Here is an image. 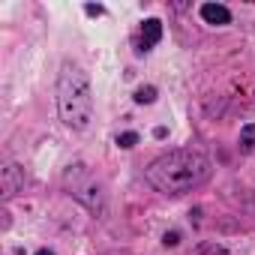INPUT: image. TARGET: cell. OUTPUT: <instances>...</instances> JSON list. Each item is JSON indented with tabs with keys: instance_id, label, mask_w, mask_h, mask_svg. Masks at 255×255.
<instances>
[{
	"instance_id": "cell-1",
	"label": "cell",
	"mask_w": 255,
	"mask_h": 255,
	"mask_svg": "<svg viewBox=\"0 0 255 255\" xmlns=\"http://www.w3.org/2000/svg\"><path fill=\"white\" fill-rule=\"evenodd\" d=\"M207 177H210V159L198 150H189V147L171 150V153L153 159L147 168V183L165 195L189 192V189L201 186Z\"/></svg>"
},
{
	"instance_id": "cell-2",
	"label": "cell",
	"mask_w": 255,
	"mask_h": 255,
	"mask_svg": "<svg viewBox=\"0 0 255 255\" xmlns=\"http://www.w3.org/2000/svg\"><path fill=\"white\" fill-rule=\"evenodd\" d=\"M57 108L66 126L72 129H87V123L93 117V93H90V78L87 72L66 60L57 78Z\"/></svg>"
},
{
	"instance_id": "cell-3",
	"label": "cell",
	"mask_w": 255,
	"mask_h": 255,
	"mask_svg": "<svg viewBox=\"0 0 255 255\" xmlns=\"http://www.w3.org/2000/svg\"><path fill=\"white\" fill-rule=\"evenodd\" d=\"M159 39H162V21H159V18H147L144 27H141V48L147 51V48H153Z\"/></svg>"
},
{
	"instance_id": "cell-4",
	"label": "cell",
	"mask_w": 255,
	"mask_h": 255,
	"mask_svg": "<svg viewBox=\"0 0 255 255\" xmlns=\"http://www.w3.org/2000/svg\"><path fill=\"white\" fill-rule=\"evenodd\" d=\"M201 18L207 24H228L231 21V12L222 6V3H204L201 6Z\"/></svg>"
},
{
	"instance_id": "cell-5",
	"label": "cell",
	"mask_w": 255,
	"mask_h": 255,
	"mask_svg": "<svg viewBox=\"0 0 255 255\" xmlns=\"http://www.w3.org/2000/svg\"><path fill=\"white\" fill-rule=\"evenodd\" d=\"M18 183H21L18 168H15V165H3V195H6V198H12V195L18 192Z\"/></svg>"
},
{
	"instance_id": "cell-6",
	"label": "cell",
	"mask_w": 255,
	"mask_h": 255,
	"mask_svg": "<svg viewBox=\"0 0 255 255\" xmlns=\"http://www.w3.org/2000/svg\"><path fill=\"white\" fill-rule=\"evenodd\" d=\"M240 147L246 153L255 147V123H249V126H243V129H240Z\"/></svg>"
},
{
	"instance_id": "cell-7",
	"label": "cell",
	"mask_w": 255,
	"mask_h": 255,
	"mask_svg": "<svg viewBox=\"0 0 255 255\" xmlns=\"http://www.w3.org/2000/svg\"><path fill=\"white\" fill-rule=\"evenodd\" d=\"M153 99H156V87H150V84H147V87H138V90H135V102L150 105Z\"/></svg>"
},
{
	"instance_id": "cell-8",
	"label": "cell",
	"mask_w": 255,
	"mask_h": 255,
	"mask_svg": "<svg viewBox=\"0 0 255 255\" xmlns=\"http://www.w3.org/2000/svg\"><path fill=\"white\" fill-rule=\"evenodd\" d=\"M117 144H120L123 150H129V147H135V144H138V135H135V132H123V135L117 138Z\"/></svg>"
},
{
	"instance_id": "cell-9",
	"label": "cell",
	"mask_w": 255,
	"mask_h": 255,
	"mask_svg": "<svg viewBox=\"0 0 255 255\" xmlns=\"http://www.w3.org/2000/svg\"><path fill=\"white\" fill-rule=\"evenodd\" d=\"M84 12H87V15H102L105 9H102V6H96V3H87V6H84Z\"/></svg>"
},
{
	"instance_id": "cell-10",
	"label": "cell",
	"mask_w": 255,
	"mask_h": 255,
	"mask_svg": "<svg viewBox=\"0 0 255 255\" xmlns=\"http://www.w3.org/2000/svg\"><path fill=\"white\" fill-rule=\"evenodd\" d=\"M177 240H180V234H177V231L165 234V246H177Z\"/></svg>"
},
{
	"instance_id": "cell-11",
	"label": "cell",
	"mask_w": 255,
	"mask_h": 255,
	"mask_svg": "<svg viewBox=\"0 0 255 255\" xmlns=\"http://www.w3.org/2000/svg\"><path fill=\"white\" fill-rule=\"evenodd\" d=\"M36 255H54V252H51V249H39Z\"/></svg>"
}]
</instances>
